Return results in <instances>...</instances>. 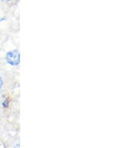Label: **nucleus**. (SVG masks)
I'll return each instance as SVG.
<instances>
[{"mask_svg": "<svg viewBox=\"0 0 134 148\" xmlns=\"http://www.w3.org/2000/svg\"><path fill=\"white\" fill-rule=\"evenodd\" d=\"M3 1H8V0H3Z\"/></svg>", "mask_w": 134, "mask_h": 148, "instance_id": "7ed1b4c3", "label": "nucleus"}, {"mask_svg": "<svg viewBox=\"0 0 134 148\" xmlns=\"http://www.w3.org/2000/svg\"><path fill=\"white\" fill-rule=\"evenodd\" d=\"M2 85H3V81H2V77H0V89L2 88Z\"/></svg>", "mask_w": 134, "mask_h": 148, "instance_id": "f03ea898", "label": "nucleus"}, {"mask_svg": "<svg viewBox=\"0 0 134 148\" xmlns=\"http://www.w3.org/2000/svg\"><path fill=\"white\" fill-rule=\"evenodd\" d=\"M20 52L18 49L9 51L6 54V62L11 66H17L20 64Z\"/></svg>", "mask_w": 134, "mask_h": 148, "instance_id": "f257e3e1", "label": "nucleus"}]
</instances>
